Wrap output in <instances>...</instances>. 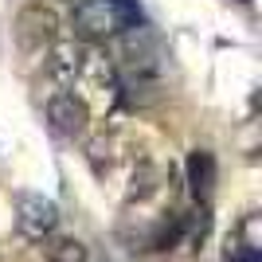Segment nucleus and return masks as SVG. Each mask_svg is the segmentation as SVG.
I'll list each match as a JSON object with an SVG mask.
<instances>
[{
	"instance_id": "9",
	"label": "nucleus",
	"mask_w": 262,
	"mask_h": 262,
	"mask_svg": "<svg viewBox=\"0 0 262 262\" xmlns=\"http://www.w3.org/2000/svg\"><path fill=\"white\" fill-rule=\"evenodd\" d=\"M157 188H161V168H157V164H137V172H133V180H129V204L133 200H137V204L149 200Z\"/></svg>"
},
{
	"instance_id": "6",
	"label": "nucleus",
	"mask_w": 262,
	"mask_h": 262,
	"mask_svg": "<svg viewBox=\"0 0 262 262\" xmlns=\"http://www.w3.org/2000/svg\"><path fill=\"white\" fill-rule=\"evenodd\" d=\"M78 55H82V39H55L47 47V75L55 78L59 90L71 82V75H75V67H78Z\"/></svg>"
},
{
	"instance_id": "3",
	"label": "nucleus",
	"mask_w": 262,
	"mask_h": 262,
	"mask_svg": "<svg viewBox=\"0 0 262 262\" xmlns=\"http://www.w3.org/2000/svg\"><path fill=\"white\" fill-rule=\"evenodd\" d=\"M12 35L24 51H47V47L59 39V16L43 4H28V8L16 12V24H12Z\"/></svg>"
},
{
	"instance_id": "2",
	"label": "nucleus",
	"mask_w": 262,
	"mask_h": 262,
	"mask_svg": "<svg viewBox=\"0 0 262 262\" xmlns=\"http://www.w3.org/2000/svg\"><path fill=\"white\" fill-rule=\"evenodd\" d=\"M133 20H137V8H133L129 0H78L75 12H71L75 35L82 43L118 39L121 32L133 28Z\"/></svg>"
},
{
	"instance_id": "7",
	"label": "nucleus",
	"mask_w": 262,
	"mask_h": 262,
	"mask_svg": "<svg viewBox=\"0 0 262 262\" xmlns=\"http://www.w3.org/2000/svg\"><path fill=\"white\" fill-rule=\"evenodd\" d=\"M188 184H192V196L196 200H208L211 196V184H215V157L208 149H196L188 157Z\"/></svg>"
},
{
	"instance_id": "8",
	"label": "nucleus",
	"mask_w": 262,
	"mask_h": 262,
	"mask_svg": "<svg viewBox=\"0 0 262 262\" xmlns=\"http://www.w3.org/2000/svg\"><path fill=\"white\" fill-rule=\"evenodd\" d=\"M47 262H90V254H86V247L78 239H71V235H47Z\"/></svg>"
},
{
	"instance_id": "1",
	"label": "nucleus",
	"mask_w": 262,
	"mask_h": 262,
	"mask_svg": "<svg viewBox=\"0 0 262 262\" xmlns=\"http://www.w3.org/2000/svg\"><path fill=\"white\" fill-rule=\"evenodd\" d=\"M63 90H71V94L86 106V114L106 118V114H114V110L121 106V90L125 86H121L118 63H114L98 43H82L78 67H75V75H71V82H67Z\"/></svg>"
},
{
	"instance_id": "5",
	"label": "nucleus",
	"mask_w": 262,
	"mask_h": 262,
	"mask_svg": "<svg viewBox=\"0 0 262 262\" xmlns=\"http://www.w3.org/2000/svg\"><path fill=\"white\" fill-rule=\"evenodd\" d=\"M43 110H47L51 129H55V133H63V137H82V133H86V125H90L86 106H82V102H78L71 90H59V86H55L51 94H47Z\"/></svg>"
},
{
	"instance_id": "4",
	"label": "nucleus",
	"mask_w": 262,
	"mask_h": 262,
	"mask_svg": "<svg viewBox=\"0 0 262 262\" xmlns=\"http://www.w3.org/2000/svg\"><path fill=\"white\" fill-rule=\"evenodd\" d=\"M16 227H20L24 239L43 243L47 235L59 227V208H55V200L35 196V192H20V196H16Z\"/></svg>"
}]
</instances>
